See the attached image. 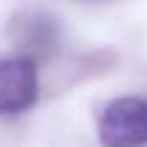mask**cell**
<instances>
[{"label": "cell", "mask_w": 147, "mask_h": 147, "mask_svg": "<svg viewBox=\"0 0 147 147\" xmlns=\"http://www.w3.org/2000/svg\"><path fill=\"white\" fill-rule=\"evenodd\" d=\"M98 139L104 147H144L147 144V98H115L98 120Z\"/></svg>", "instance_id": "1"}, {"label": "cell", "mask_w": 147, "mask_h": 147, "mask_svg": "<svg viewBox=\"0 0 147 147\" xmlns=\"http://www.w3.org/2000/svg\"><path fill=\"white\" fill-rule=\"evenodd\" d=\"M38 98V71L30 57L0 60V115H22Z\"/></svg>", "instance_id": "2"}]
</instances>
